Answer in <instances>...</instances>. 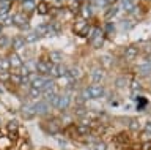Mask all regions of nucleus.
<instances>
[{"mask_svg":"<svg viewBox=\"0 0 151 150\" xmlns=\"http://www.w3.org/2000/svg\"><path fill=\"white\" fill-rule=\"evenodd\" d=\"M104 76H106V74H104V70H101V68H94V70H91V73H90V78H91L93 84H101Z\"/></svg>","mask_w":151,"mask_h":150,"instance_id":"nucleus-9","label":"nucleus"},{"mask_svg":"<svg viewBox=\"0 0 151 150\" xmlns=\"http://www.w3.org/2000/svg\"><path fill=\"white\" fill-rule=\"evenodd\" d=\"M116 13H118V7L113 5V7H109L107 8V11H106V14H104V16H106V19H112Z\"/></svg>","mask_w":151,"mask_h":150,"instance_id":"nucleus-25","label":"nucleus"},{"mask_svg":"<svg viewBox=\"0 0 151 150\" xmlns=\"http://www.w3.org/2000/svg\"><path fill=\"white\" fill-rule=\"evenodd\" d=\"M102 32H104V33H107V35H112V33H115V25H113L112 22H107Z\"/></svg>","mask_w":151,"mask_h":150,"instance_id":"nucleus-34","label":"nucleus"},{"mask_svg":"<svg viewBox=\"0 0 151 150\" xmlns=\"http://www.w3.org/2000/svg\"><path fill=\"white\" fill-rule=\"evenodd\" d=\"M11 65H9L8 57H0V71H9Z\"/></svg>","mask_w":151,"mask_h":150,"instance_id":"nucleus-23","label":"nucleus"},{"mask_svg":"<svg viewBox=\"0 0 151 150\" xmlns=\"http://www.w3.org/2000/svg\"><path fill=\"white\" fill-rule=\"evenodd\" d=\"M21 114H22V117H24L25 120H30V119H33V117H35V112H33L32 104H25V106H22Z\"/></svg>","mask_w":151,"mask_h":150,"instance_id":"nucleus-16","label":"nucleus"},{"mask_svg":"<svg viewBox=\"0 0 151 150\" xmlns=\"http://www.w3.org/2000/svg\"><path fill=\"white\" fill-rule=\"evenodd\" d=\"M131 123H129V130H132V131H139L142 126H140V122L139 120H135V119H131L129 120Z\"/></svg>","mask_w":151,"mask_h":150,"instance_id":"nucleus-30","label":"nucleus"},{"mask_svg":"<svg viewBox=\"0 0 151 150\" xmlns=\"http://www.w3.org/2000/svg\"><path fill=\"white\" fill-rule=\"evenodd\" d=\"M50 76L52 78H63V76H66L68 74V68L66 67H63V65H52L50 67Z\"/></svg>","mask_w":151,"mask_h":150,"instance_id":"nucleus-7","label":"nucleus"},{"mask_svg":"<svg viewBox=\"0 0 151 150\" xmlns=\"http://www.w3.org/2000/svg\"><path fill=\"white\" fill-rule=\"evenodd\" d=\"M50 67H52V62H49V60H38L36 62V73L40 76H46V74L50 73Z\"/></svg>","mask_w":151,"mask_h":150,"instance_id":"nucleus-3","label":"nucleus"},{"mask_svg":"<svg viewBox=\"0 0 151 150\" xmlns=\"http://www.w3.org/2000/svg\"><path fill=\"white\" fill-rule=\"evenodd\" d=\"M11 48V38L6 35H0V49H8Z\"/></svg>","mask_w":151,"mask_h":150,"instance_id":"nucleus-22","label":"nucleus"},{"mask_svg":"<svg viewBox=\"0 0 151 150\" xmlns=\"http://www.w3.org/2000/svg\"><path fill=\"white\" fill-rule=\"evenodd\" d=\"M41 90H40V88H35V87H30V88H28V95H30L32 98H40L41 96Z\"/></svg>","mask_w":151,"mask_h":150,"instance_id":"nucleus-31","label":"nucleus"},{"mask_svg":"<svg viewBox=\"0 0 151 150\" xmlns=\"http://www.w3.org/2000/svg\"><path fill=\"white\" fill-rule=\"evenodd\" d=\"M112 60H113V59L110 57V55H107V54H106V55H101V63L104 65V67H110V65L113 63Z\"/></svg>","mask_w":151,"mask_h":150,"instance_id":"nucleus-33","label":"nucleus"},{"mask_svg":"<svg viewBox=\"0 0 151 150\" xmlns=\"http://www.w3.org/2000/svg\"><path fill=\"white\" fill-rule=\"evenodd\" d=\"M91 7H93V3H82V7H80L79 11H80V14H82L83 19H88V17L93 14Z\"/></svg>","mask_w":151,"mask_h":150,"instance_id":"nucleus-14","label":"nucleus"},{"mask_svg":"<svg viewBox=\"0 0 151 150\" xmlns=\"http://www.w3.org/2000/svg\"><path fill=\"white\" fill-rule=\"evenodd\" d=\"M50 10V5L47 2H38L36 3V11H38V14H41V16H46L47 13H49Z\"/></svg>","mask_w":151,"mask_h":150,"instance_id":"nucleus-17","label":"nucleus"},{"mask_svg":"<svg viewBox=\"0 0 151 150\" xmlns=\"http://www.w3.org/2000/svg\"><path fill=\"white\" fill-rule=\"evenodd\" d=\"M24 38H25V43L27 44H32V43H36V41L41 38V35L38 33L36 30H30V32H27V33H25Z\"/></svg>","mask_w":151,"mask_h":150,"instance_id":"nucleus-13","label":"nucleus"},{"mask_svg":"<svg viewBox=\"0 0 151 150\" xmlns=\"http://www.w3.org/2000/svg\"><path fill=\"white\" fill-rule=\"evenodd\" d=\"M2 32H3V25L0 24V35H2Z\"/></svg>","mask_w":151,"mask_h":150,"instance_id":"nucleus-42","label":"nucleus"},{"mask_svg":"<svg viewBox=\"0 0 151 150\" xmlns=\"http://www.w3.org/2000/svg\"><path fill=\"white\" fill-rule=\"evenodd\" d=\"M21 11L25 13V14H30V13L36 11V3L32 2V0H27V2H21Z\"/></svg>","mask_w":151,"mask_h":150,"instance_id":"nucleus-10","label":"nucleus"},{"mask_svg":"<svg viewBox=\"0 0 151 150\" xmlns=\"http://www.w3.org/2000/svg\"><path fill=\"white\" fill-rule=\"evenodd\" d=\"M90 125H83V123H79L77 126H76V133H77L79 136H88L90 134Z\"/></svg>","mask_w":151,"mask_h":150,"instance_id":"nucleus-21","label":"nucleus"},{"mask_svg":"<svg viewBox=\"0 0 151 150\" xmlns=\"http://www.w3.org/2000/svg\"><path fill=\"white\" fill-rule=\"evenodd\" d=\"M9 79H11V73L9 71H0V82H9Z\"/></svg>","mask_w":151,"mask_h":150,"instance_id":"nucleus-32","label":"nucleus"},{"mask_svg":"<svg viewBox=\"0 0 151 150\" xmlns=\"http://www.w3.org/2000/svg\"><path fill=\"white\" fill-rule=\"evenodd\" d=\"M142 90V84L139 82V81H131V92L132 93H137V92H140Z\"/></svg>","mask_w":151,"mask_h":150,"instance_id":"nucleus-28","label":"nucleus"},{"mask_svg":"<svg viewBox=\"0 0 151 150\" xmlns=\"http://www.w3.org/2000/svg\"><path fill=\"white\" fill-rule=\"evenodd\" d=\"M80 7H82V3H80V2H71V8H73L74 13H77Z\"/></svg>","mask_w":151,"mask_h":150,"instance_id":"nucleus-37","label":"nucleus"},{"mask_svg":"<svg viewBox=\"0 0 151 150\" xmlns=\"http://www.w3.org/2000/svg\"><path fill=\"white\" fill-rule=\"evenodd\" d=\"M58 130H60L58 120H52V122H49V131H50L52 134H57V133H58Z\"/></svg>","mask_w":151,"mask_h":150,"instance_id":"nucleus-26","label":"nucleus"},{"mask_svg":"<svg viewBox=\"0 0 151 150\" xmlns=\"http://www.w3.org/2000/svg\"><path fill=\"white\" fill-rule=\"evenodd\" d=\"M127 84V81H126V78H118L116 81H115V86L118 87V88H121V87H124Z\"/></svg>","mask_w":151,"mask_h":150,"instance_id":"nucleus-36","label":"nucleus"},{"mask_svg":"<svg viewBox=\"0 0 151 150\" xmlns=\"http://www.w3.org/2000/svg\"><path fill=\"white\" fill-rule=\"evenodd\" d=\"M19 87H28L30 88V79H28V76H21V84H19Z\"/></svg>","mask_w":151,"mask_h":150,"instance_id":"nucleus-35","label":"nucleus"},{"mask_svg":"<svg viewBox=\"0 0 151 150\" xmlns=\"http://www.w3.org/2000/svg\"><path fill=\"white\" fill-rule=\"evenodd\" d=\"M88 92H90V95H91V100H98V98L104 96L106 88H104V86H101V84H91V86L88 87Z\"/></svg>","mask_w":151,"mask_h":150,"instance_id":"nucleus-2","label":"nucleus"},{"mask_svg":"<svg viewBox=\"0 0 151 150\" xmlns=\"http://www.w3.org/2000/svg\"><path fill=\"white\" fill-rule=\"evenodd\" d=\"M94 150H107V144L106 142H98L94 145Z\"/></svg>","mask_w":151,"mask_h":150,"instance_id":"nucleus-38","label":"nucleus"},{"mask_svg":"<svg viewBox=\"0 0 151 150\" xmlns=\"http://www.w3.org/2000/svg\"><path fill=\"white\" fill-rule=\"evenodd\" d=\"M137 54H139V49H137L135 46H127L124 49V59L127 62H132V60L137 57Z\"/></svg>","mask_w":151,"mask_h":150,"instance_id":"nucleus-12","label":"nucleus"},{"mask_svg":"<svg viewBox=\"0 0 151 150\" xmlns=\"http://www.w3.org/2000/svg\"><path fill=\"white\" fill-rule=\"evenodd\" d=\"M71 106V96L69 95H60V100H58V104H57V109L58 111H66L68 107Z\"/></svg>","mask_w":151,"mask_h":150,"instance_id":"nucleus-8","label":"nucleus"},{"mask_svg":"<svg viewBox=\"0 0 151 150\" xmlns=\"http://www.w3.org/2000/svg\"><path fill=\"white\" fill-rule=\"evenodd\" d=\"M68 78L71 79H80L82 78V70L79 67H73V68H68V74H66Z\"/></svg>","mask_w":151,"mask_h":150,"instance_id":"nucleus-19","label":"nucleus"},{"mask_svg":"<svg viewBox=\"0 0 151 150\" xmlns=\"http://www.w3.org/2000/svg\"><path fill=\"white\" fill-rule=\"evenodd\" d=\"M49 60H52V65H60L61 60H63V54H61L60 51H50Z\"/></svg>","mask_w":151,"mask_h":150,"instance_id":"nucleus-15","label":"nucleus"},{"mask_svg":"<svg viewBox=\"0 0 151 150\" xmlns=\"http://www.w3.org/2000/svg\"><path fill=\"white\" fill-rule=\"evenodd\" d=\"M8 60H9V65H11V70H19L24 65L21 55L17 52H14V51H11V52L8 54Z\"/></svg>","mask_w":151,"mask_h":150,"instance_id":"nucleus-6","label":"nucleus"},{"mask_svg":"<svg viewBox=\"0 0 151 150\" xmlns=\"http://www.w3.org/2000/svg\"><path fill=\"white\" fill-rule=\"evenodd\" d=\"M137 73L140 76H150L151 74V59H148L145 63H142L139 68H137Z\"/></svg>","mask_w":151,"mask_h":150,"instance_id":"nucleus-11","label":"nucleus"},{"mask_svg":"<svg viewBox=\"0 0 151 150\" xmlns=\"http://www.w3.org/2000/svg\"><path fill=\"white\" fill-rule=\"evenodd\" d=\"M32 107H33L35 115H46L47 112H49V104H47L44 100H40L38 103H35V104H32Z\"/></svg>","mask_w":151,"mask_h":150,"instance_id":"nucleus-4","label":"nucleus"},{"mask_svg":"<svg viewBox=\"0 0 151 150\" xmlns=\"http://www.w3.org/2000/svg\"><path fill=\"white\" fill-rule=\"evenodd\" d=\"M17 128H19V123H17L16 120H9V122H8V131H9L11 134H16Z\"/></svg>","mask_w":151,"mask_h":150,"instance_id":"nucleus-27","label":"nucleus"},{"mask_svg":"<svg viewBox=\"0 0 151 150\" xmlns=\"http://www.w3.org/2000/svg\"><path fill=\"white\" fill-rule=\"evenodd\" d=\"M9 10H11V2H8V0H2V2H0V17L8 16Z\"/></svg>","mask_w":151,"mask_h":150,"instance_id":"nucleus-18","label":"nucleus"},{"mask_svg":"<svg viewBox=\"0 0 151 150\" xmlns=\"http://www.w3.org/2000/svg\"><path fill=\"white\" fill-rule=\"evenodd\" d=\"M142 150H151V141H145V142H142Z\"/></svg>","mask_w":151,"mask_h":150,"instance_id":"nucleus-39","label":"nucleus"},{"mask_svg":"<svg viewBox=\"0 0 151 150\" xmlns=\"http://www.w3.org/2000/svg\"><path fill=\"white\" fill-rule=\"evenodd\" d=\"M13 25H16L19 30H28L30 25H28V16L22 11H17L13 14Z\"/></svg>","mask_w":151,"mask_h":150,"instance_id":"nucleus-1","label":"nucleus"},{"mask_svg":"<svg viewBox=\"0 0 151 150\" xmlns=\"http://www.w3.org/2000/svg\"><path fill=\"white\" fill-rule=\"evenodd\" d=\"M0 126H2V117H0Z\"/></svg>","mask_w":151,"mask_h":150,"instance_id":"nucleus-43","label":"nucleus"},{"mask_svg":"<svg viewBox=\"0 0 151 150\" xmlns=\"http://www.w3.org/2000/svg\"><path fill=\"white\" fill-rule=\"evenodd\" d=\"M79 98L82 101H87V100H91V95H90V92H88V87H85V88H82V92H80V95H79Z\"/></svg>","mask_w":151,"mask_h":150,"instance_id":"nucleus-29","label":"nucleus"},{"mask_svg":"<svg viewBox=\"0 0 151 150\" xmlns=\"http://www.w3.org/2000/svg\"><path fill=\"white\" fill-rule=\"evenodd\" d=\"M46 81H47V79H46L44 76H40V74H38V76H36V78L32 81L30 87H35V88H40V90H41V88H42V86L46 84Z\"/></svg>","mask_w":151,"mask_h":150,"instance_id":"nucleus-20","label":"nucleus"},{"mask_svg":"<svg viewBox=\"0 0 151 150\" xmlns=\"http://www.w3.org/2000/svg\"><path fill=\"white\" fill-rule=\"evenodd\" d=\"M25 38H24V35H14L11 38V49L14 52H17V51H21L25 48Z\"/></svg>","mask_w":151,"mask_h":150,"instance_id":"nucleus-5","label":"nucleus"},{"mask_svg":"<svg viewBox=\"0 0 151 150\" xmlns=\"http://www.w3.org/2000/svg\"><path fill=\"white\" fill-rule=\"evenodd\" d=\"M145 131L146 133H151V122H148V123L145 125Z\"/></svg>","mask_w":151,"mask_h":150,"instance_id":"nucleus-41","label":"nucleus"},{"mask_svg":"<svg viewBox=\"0 0 151 150\" xmlns=\"http://www.w3.org/2000/svg\"><path fill=\"white\" fill-rule=\"evenodd\" d=\"M120 5H121V8H123L126 13H132V11L135 10V3H134V2H121Z\"/></svg>","mask_w":151,"mask_h":150,"instance_id":"nucleus-24","label":"nucleus"},{"mask_svg":"<svg viewBox=\"0 0 151 150\" xmlns=\"http://www.w3.org/2000/svg\"><path fill=\"white\" fill-rule=\"evenodd\" d=\"M50 7H57V8H61L63 7V2H52Z\"/></svg>","mask_w":151,"mask_h":150,"instance_id":"nucleus-40","label":"nucleus"}]
</instances>
